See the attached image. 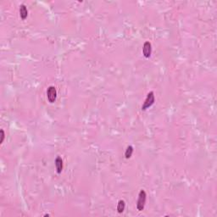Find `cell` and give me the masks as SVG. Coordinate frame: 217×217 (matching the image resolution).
<instances>
[{
  "label": "cell",
  "instance_id": "9c48e42d",
  "mask_svg": "<svg viewBox=\"0 0 217 217\" xmlns=\"http://www.w3.org/2000/svg\"><path fill=\"white\" fill-rule=\"evenodd\" d=\"M0 132H1V141H0V142H1V144L3 143V142H4V137H5V134H4V130H1L0 131Z\"/></svg>",
  "mask_w": 217,
  "mask_h": 217
},
{
  "label": "cell",
  "instance_id": "277c9868",
  "mask_svg": "<svg viewBox=\"0 0 217 217\" xmlns=\"http://www.w3.org/2000/svg\"><path fill=\"white\" fill-rule=\"evenodd\" d=\"M152 53V46L149 42H146L143 44L142 48V54L145 58H149Z\"/></svg>",
  "mask_w": 217,
  "mask_h": 217
},
{
  "label": "cell",
  "instance_id": "3957f363",
  "mask_svg": "<svg viewBox=\"0 0 217 217\" xmlns=\"http://www.w3.org/2000/svg\"><path fill=\"white\" fill-rule=\"evenodd\" d=\"M47 97L49 103H53L57 97V91L53 86H50L47 90Z\"/></svg>",
  "mask_w": 217,
  "mask_h": 217
},
{
  "label": "cell",
  "instance_id": "6da1fadb",
  "mask_svg": "<svg viewBox=\"0 0 217 217\" xmlns=\"http://www.w3.org/2000/svg\"><path fill=\"white\" fill-rule=\"evenodd\" d=\"M146 199H147V194L144 190H141L139 194H138V199L137 202V209L139 211H142L144 209L145 203H146Z\"/></svg>",
  "mask_w": 217,
  "mask_h": 217
},
{
  "label": "cell",
  "instance_id": "ba28073f",
  "mask_svg": "<svg viewBox=\"0 0 217 217\" xmlns=\"http://www.w3.org/2000/svg\"><path fill=\"white\" fill-rule=\"evenodd\" d=\"M132 153H133V148H132V146H128L127 149L126 150V152H125V157L127 158V159H130V158L132 157Z\"/></svg>",
  "mask_w": 217,
  "mask_h": 217
},
{
  "label": "cell",
  "instance_id": "8992f818",
  "mask_svg": "<svg viewBox=\"0 0 217 217\" xmlns=\"http://www.w3.org/2000/svg\"><path fill=\"white\" fill-rule=\"evenodd\" d=\"M20 15L22 20H26L28 15V10L25 4H21L20 6Z\"/></svg>",
  "mask_w": 217,
  "mask_h": 217
},
{
  "label": "cell",
  "instance_id": "5b68a950",
  "mask_svg": "<svg viewBox=\"0 0 217 217\" xmlns=\"http://www.w3.org/2000/svg\"><path fill=\"white\" fill-rule=\"evenodd\" d=\"M55 166H56L57 173L60 174L63 170V159H61L60 156H58L55 159Z\"/></svg>",
  "mask_w": 217,
  "mask_h": 217
},
{
  "label": "cell",
  "instance_id": "7a4b0ae2",
  "mask_svg": "<svg viewBox=\"0 0 217 217\" xmlns=\"http://www.w3.org/2000/svg\"><path fill=\"white\" fill-rule=\"evenodd\" d=\"M154 92H150L148 93V96H147L143 105H142V110H146L147 109H149V107L154 105Z\"/></svg>",
  "mask_w": 217,
  "mask_h": 217
},
{
  "label": "cell",
  "instance_id": "52a82bcc",
  "mask_svg": "<svg viewBox=\"0 0 217 217\" xmlns=\"http://www.w3.org/2000/svg\"><path fill=\"white\" fill-rule=\"evenodd\" d=\"M126 207V203L124 200H119V202L117 203V211L118 213H122Z\"/></svg>",
  "mask_w": 217,
  "mask_h": 217
}]
</instances>
